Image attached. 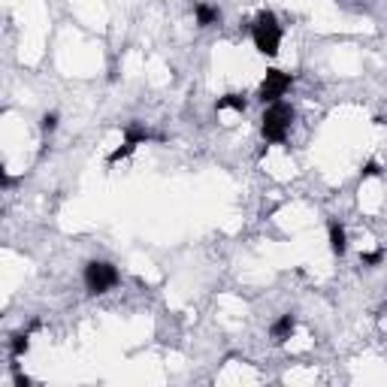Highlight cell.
I'll return each mask as SVG.
<instances>
[{"label": "cell", "mask_w": 387, "mask_h": 387, "mask_svg": "<svg viewBox=\"0 0 387 387\" xmlns=\"http://www.w3.org/2000/svg\"><path fill=\"white\" fill-rule=\"evenodd\" d=\"M251 40H254V49L261 51L266 58H276L278 55V46H281V24L276 19L273 9H263L257 12V19L251 24Z\"/></svg>", "instance_id": "obj_1"}, {"label": "cell", "mask_w": 387, "mask_h": 387, "mask_svg": "<svg viewBox=\"0 0 387 387\" xmlns=\"http://www.w3.org/2000/svg\"><path fill=\"white\" fill-rule=\"evenodd\" d=\"M291 124H293V109L288 106V103L276 100L273 106L263 112V119H261V134H263V139H266L269 146L285 143V139H288V131H291Z\"/></svg>", "instance_id": "obj_2"}, {"label": "cell", "mask_w": 387, "mask_h": 387, "mask_svg": "<svg viewBox=\"0 0 387 387\" xmlns=\"http://www.w3.org/2000/svg\"><path fill=\"white\" fill-rule=\"evenodd\" d=\"M82 278H85L88 293L100 296V293H106V291H112L115 285H119V269H115L112 263H106V261H91V263H85Z\"/></svg>", "instance_id": "obj_3"}, {"label": "cell", "mask_w": 387, "mask_h": 387, "mask_svg": "<svg viewBox=\"0 0 387 387\" xmlns=\"http://www.w3.org/2000/svg\"><path fill=\"white\" fill-rule=\"evenodd\" d=\"M293 85V76L285 73V70H266L261 88H257V97H261V103H276L288 94V88Z\"/></svg>", "instance_id": "obj_4"}, {"label": "cell", "mask_w": 387, "mask_h": 387, "mask_svg": "<svg viewBox=\"0 0 387 387\" xmlns=\"http://www.w3.org/2000/svg\"><path fill=\"white\" fill-rule=\"evenodd\" d=\"M149 139H161V136H151L143 124H127V127H124L121 146L109 154V164H119V161H124V158H131V154H134L139 146H143V143H149Z\"/></svg>", "instance_id": "obj_5"}, {"label": "cell", "mask_w": 387, "mask_h": 387, "mask_svg": "<svg viewBox=\"0 0 387 387\" xmlns=\"http://www.w3.org/2000/svg\"><path fill=\"white\" fill-rule=\"evenodd\" d=\"M293 330H296V318L288 312V315H281V318L273 321V327H269V336H273L276 345H285V342L291 339Z\"/></svg>", "instance_id": "obj_6"}, {"label": "cell", "mask_w": 387, "mask_h": 387, "mask_svg": "<svg viewBox=\"0 0 387 387\" xmlns=\"http://www.w3.org/2000/svg\"><path fill=\"white\" fill-rule=\"evenodd\" d=\"M194 19H197V28H212V24L221 21V12H218L212 4H194Z\"/></svg>", "instance_id": "obj_7"}, {"label": "cell", "mask_w": 387, "mask_h": 387, "mask_svg": "<svg viewBox=\"0 0 387 387\" xmlns=\"http://www.w3.org/2000/svg\"><path fill=\"white\" fill-rule=\"evenodd\" d=\"M327 233H330V251L336 254V257H342V254L348 251V236H345V227H342L339 221H330V224H327Z\"/></svg>", "instance_id": "obj_8"}, {"label": "cell", "mask_w": 387, "mask_h": 387, "mask_svg": "<svg viewBox=\"0 0 387 387\" xmlns=\"http://www.w3.org/2000/svg\"><path fill=\"white\" fill-rule=\"evenodd\" d=\"M36 327H40V324H36V321H34V324H31V330H24V333H16V336H12V342H9V354L12 357H24V354H28V348H31V333L36 330Z\"/></svg>", "instance_id": "obj_9"}, {"label": "cell", "mask_w": 387, "mask_h": 387, "mask_svg": "<svg viewBox=\"0 0 387 387\" xmlns=\"http://www.w3.org/2000/svg\"><path fill=\"white\" fill-rule=\"evenodd\" d=\"M224 109L245 112V97H242V94H224V97H218V103H215V112H224Z\"/></svg>", "instance_id": "obj_10"}, {"label": "cell", "mask_w": 387, "mask_h": 387, "mask_svg": "<svg viewBox=\"0 0 387 387\" xmlns=\"http://www.w3.org/2000/svg\"><path fill=\"white\" fill-rule=\"evenodd\" d=\"M55 127H58V112H46L43 119H40V131H43V134H51Z\"/></svg>", "instance_id": "obj_11"}, {"label": "cell", "mask_w": 387, "mask_h": 387, "mask_svg": "<svg viewBox=\"0 0 387 387\" xmlns=\"http://www.w3.org/2000/svg\"><path fill=\"white\" fill-rule=\"evenodd\" d=\"M372 176H381L378 161H366V164H363V170H360V179H372Z\"/></svg>", "instance_id": "obj_12"}, {"label": "cell", "mask_w": 387, "mask_h": 387, "mask_svg": "<svg viewBox=\"0 0 387 387\" xmlns=\"http://www.w3.org/2000/svg\"><path fill=\"white\" fill-rule=\"evenodd\" d=\"M384 261V254L381 251H366L363 257H360V263H363V266H378Z\"/></svg>", "instance_id": "obj_13"}, {"label": "cell", "mask_w": 387, "mask_h": 387, "mask_svg": "<svg viewBox=\"0 0 387 387\" xmlns=\"http://www.w3.org/2000/svg\"><path fill=\"white\" fill-rule=\"evenodd\" d=\"M28 384H31V378L21 376V372H16V387H28Z\"/></svg>", "instance_id": "obj_14"}]
</instances>
